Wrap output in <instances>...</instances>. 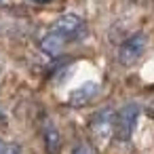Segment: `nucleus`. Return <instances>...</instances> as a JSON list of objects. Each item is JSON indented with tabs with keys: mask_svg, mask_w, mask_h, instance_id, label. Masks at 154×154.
Returning a JSON list of instances; mask_svg holds the SVG:
<instances>
[{
	"mask_svg": "<svg viewBox=\"0 0 154 154\" xmlns=\"http://www.w3.org/2000/svg\"><path fill=\"white\" fill-rule=\"evenodd\" d=\"M139 112H141V108L135 101L125 103L116 112V116H114V135H116L118 141H129L131 139V135L135 131V125H137V118H139Z\"/></svg>",
	"mask_w": 154,
	"mask_h": 154,
	"instance_id": "f257e3e1",
	"label": "nucleus"
},
{
	"mask_svg": "<svg viewBox=\"0 0 154 154\" xmlns=\"http://www.w3.org/2000/svg\"><path fill=\"white\" fill-rule=\"evenodd\" d=\"M148 45V36L143 32H135L129 38H125L118 47V63L120 66H133L135 61H139V57L143 55Z\"/></svg>",
	"mask_w": 154,
	"mask_h": 154,
	"instance_id": "f03ea898",
	"label": "nucleus"
},
{
	"mask_svg": "<svg viewBox=\"0 0 154 154\" xmlns=\"http://www.w3.org/2000/svg\"><path fill=\"white\" fill-rule=\"evenodd\" d=\"M51 32L61 34L66 40H76L78 36L85 34V21H82L76 13H63V15H59V17L53 21Z\"/></svg>",
	"mask_w": 154,
	"mask_h": 154,
	"instance_id": "7ed1b4c3",
	"label": "nucleus"
},
{
	"mask_svg": "<svg viewBox=\"0 0 154 154\" xmlns=\"http://www.w3.org/2000/svg\"><path fill=\"white\" fill-rule=\"evenodd\" d=\"M114 116H116V112L110 106L97 110L91 118V133L97 139H108L114 133Z\"/></svg>",
	"mask_w": 154,
	"mask_h": 154,
	"instance_id": "20e7f679",
	"label": "nucleus"
},
{
	"mask_svg": "<svg viewBox=\"0 0 154 154\" xmlns=\"http://www.w3.org/2000/svg\"><path fill=\"white\" fill-rule=\"evenodd\" d=\"M97 93H99V85H97L95 80H87V82H82L80 87H76V89L70 91L68 101H70L72 108H82V106L89 103Z\"/></svg>",
	"mask_w": 154,
	"mask_h": 154,
	"instance_id": "39448f33",
	"label": "nucleus"
},
{
	"mask_svg": "<svg viewBox=\"0 0 154 154\" xmlns=\"http://www.w3.org/2000/svg\"><path fill=\"white\" fill-rule=\"evenodd\" d=\"M66 42H68V40H66L61 34L49 30V32L40 38V49H42V53H47V55H51V57H57V55L63 51Z\"/></svg>",
	"mask_w": 154,
	"mask_h": 154,
	"instance_id": "423d86ee",
	"label": "nucleus"
},
{
	"mask_svg": "<svg viewBox=\"0 0 154 154\" xmlns=\"http://www.w3.org/2000/svg\"><path fill=\"white\" fill-rule=\"evenodd\" d=\"M42 137H45V148L49 154H59L61 150V135L57 131V127L53 125V120H45L42 125Z\"/></svg>",
	"mask_w": 154,
	"mask_h": 154,
	"instance_id": "0eeeda50",
	"label": "nucleus"
},
{
	"mask_svg": "<svg viewBox=\"0 0 154 154\" xmlns=\"http://www.w3.org/2000/svg\"><path fill=\"white\" fill-rule=\"evenodd\" d=\"M72 154H97V152H95V148H93L91 143H87V141H80V143H76V146H74Z\"/></svg>",
	"mask_w": 154,
	"mask_h": 154,
	"instance_id": "6e6552de",
	"label": "nucleus"
},
{
	"mask_svg": "<svg viewBox=\"0 0 154 154\" xmlns=\"http://www.w3.org/2000/svg\"><path fill=\"white\" fill-rule=\"evenodd\" d=\"M2 154H21V148L17 146V143H11V146H7L5 148V152Z\"/></svg>",
	"mask_w": 154,
	"mask_h": 154,
	"instance_id": "1a4fd4ad",
	"label": "nucleus"
},
{
	"mask_svg": "<svg viewBox=\"0 0 154 154\" xmlns=\"http://www.w3.org/2000/svg\"><path fill=\"white\" fill-rule=\"evenodd\" d=\"M30 2H34V5H47V2H51V0H30Z\"/></svg>",
	"mask_w": 154,
	"mask_h": 154,
	"instance_id": "9d476101",
	"label": "nucleus"
},
{
	"mask_svg": "<svg viewBox=\"0 0 154 154\" xmlns=\"http://www.w3.org/2000/svg\"><path fill=\"white\" fill-rule=\"evenodd\" d=\"M0 152H2V143H0Z\"/></svg>",
	"mask_w": 154,
	"mask_h": 154,
	"instance_id": "9b49d317",
	"label": "nucleus"
},
{
	"mask_svg": "<svg viewBox=\"0 0 154 154\" xmlns=\"http://www.w3.org/2000/svg\"><path fill=\"white\" fill-rule=\"evenodd\" d=\"M0 2H2V0H0Z\"/></svg>",
	"mask_w": 154,
	"mask_h": 154,
	"instance_id": "f8f14e48",
	"label": "nucleus"
}]
</instances>
